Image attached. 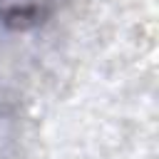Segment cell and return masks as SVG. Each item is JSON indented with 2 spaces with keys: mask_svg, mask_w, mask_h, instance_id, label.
Here are the masks:
<instances>
[{
  "mask_svg": "<svg viewBox=\"0 0 159 159\" xmlns=\"http://www.w3.org/2000/svg\"><path fill=\"white\" fill-rule=\"evenodd\" d=\"M50 12V0H0V22L12 30H25Z\"/></svg>",
  "mask_w": 159,
  "mask_h": 159,
  "instance_id": "1",
  "label": "cell"
}]
</instances>
